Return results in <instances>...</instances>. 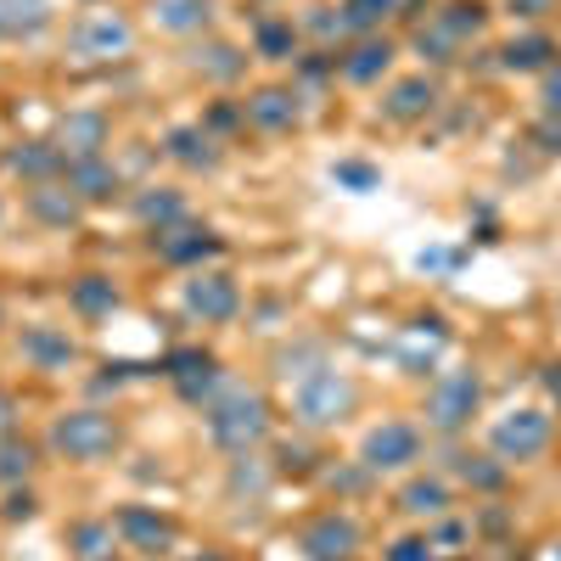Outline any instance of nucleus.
Segmentation results:
<instances>
[{
	"instance_id": "1",
	"label": "nucleus",
	"mask_w": 561,
	"mask_h": 561,
	"mask_svg": "<svg viewBox=\"0 0 561 561\" xmlns=\"http://www.w3.org/2000/svg\"><path fill=\"white\" fill-rule=\"evenodd\" d=\"M203 415H208V438H214L225 455H253V449L270 438V399H264L259 388L225 382V393H219Z\"/></svg>"
},
{
	"instance_id": "2",
	"label": "nucleus",
	"mask_w": 561,
	"mask_h": 561,
	"mask_svg": "<svg viewBox=\"0 0 561 561\" xmlns=\"http://www.w3.org/2000/svg\"><path fill=\"white\" fill-rule=\"evenodd\" d=\"M359 404V382L348 370H332V365H309L304 377L293 382V415L304 421L309 433L320 427H343Z\"/></svg>"
},
{
	"instance_id": "3",
	"label": "nucleus",
	"mask_w": 561,
	"mask_h": 561,
	"mask_svg": "<svg viewBox=\"0 0 561 561\" xmlns=\"http://www.w3.org/2000/svg\"><path fill=\"white\" fill-rule=\"evenodd\" d=\"M51 449L68 460H107L118 449V421L107 410H68L51 421Z\"/></svg>"
},
{
	"instance_id": "4",
	"label": "nucleus",
	"mask_w": 561,
	"mask_h": 561,
	"mask_svg": "<svg viewBox=\"0 0 561 561\" xmlns=\"http://www.w3.org/2000/svg\"><path fill=\"white\" fill-rule=\"evenodd\" d=\"M68 51L84 57V62H118L135 51V28L124 12H84L73 28H68Z\"/></svg>"
},
{
	"instance_id": "5",
	"label": "nucleus",
	"mask_w": 561,
	"mask_h": 561,
	"mask_svg": "<svg viewBox=\"0 0 561 561\" xmlns=\"http://www.w3.org/2000/svg\"><path fill=\"white\" fill-rule=\"evenodd\" d=\"M550 415L545 410H505L494 427H489V449L505 460V466H523V460H539L550 449Z\"/></svg>"
},
{
	"instance_id": "6",
	"label": "nucleus",
	"mask_w": 561,
	"mask_h": 561,
	"mask_svg": "<svg viewBox=\"0 0 561 561\" xmlns=\"http://www.w3.org/2000/svg\"><path fill=\"white\" fill-rule=\"evenodd\" d=\"M478 399H483L478 370H444V377L427 388V427L433 433H460L466 421L478 415Z\"/></svg>"
},
{
	"instance_id": "7",
	"label": "nucleus",
	"mask_w": 561,
	"mask_h": 561,
	"mask_svg": "<svg viewBox=\"0 0 561 561\" xmlns=\"http://www.w3.org/2000/svg\"><path fill=\"white\" fill-rule=\"evenodd\" d=\"M359 460L370 472H404L410 460H421V427L415 421H377L359 444Z\"/></svg>"
},
{
	"instance_id": "8",
	"label": "nucleus",
	"mask_w": 561,
	"mask_h": 561,
	"mask_svg": "<svg viewBox=\"0 0 561 561\" xmlns=\"http://www.w3.org/2000/svg\"><path fill=\"white\" fill-rule=\"evenodd\" d=\"M185 314L192 320H203V325H219V320H230L242 309V287H237V275H225V270H197L192 280H185Z\"/></svg>"
},
{
	"instance_id": "9",
	"label": "nucleus",
	"mask_w": 561,
	"mask_h": 561,
	"mask_svg": "<svg viewBox=\"0 0 561 561\" xmlns=\"http://www.w3.org/2000/svg\"><path fill=\"white\" fill-rule=\"evenodd\" d=\"M298 550H304L309 561H354V550H359V523L343 517V511H320L314 523L298 528Z\"/></svg>"
},
{
	"instance_id": "10",
	"label": "nucleus",
	"mask_w": 561,
	"mask_h": 561,
	"mask_svg": "<svg viewBox=\"0 0 561 561\" xmlns=\"http://www.w3.org/2000/svg\"><path fill=\"white\" fill-rule=\"evenodd\" d=\"M113 528H118V539H124L129 550H147V556L174 550V523L158 517L152 505H118V511H113Z\"/></svg>"
},
{
	"instance_id": "11",
	"label": "nucleus",
	"mask_w": 561,
	"mask_h": 561,
	"mask_svg": "<svg viewBox=\"0 0 561 561\" xmlns=\"http://www.w3.org/2000/svg\"><path fill=\"white\" fill-rule=\"evenodd\" d=\"M242 118L253 129H264V135H287V129H298V96L280 90V84H264V90H253V96L242 102Z\"/></svg>"
},
{
	"instance_id": "12",
	"label": "nucleus",
	"mask_w": 561,
	"mask_h": 561,
	"mask_svg": "<svg viewBox=\"0 0 561 561\" xmlns=\"http://www.w3.org/2000/svg\"><path fill=\"white\" fill-rule=\"evenodd\" d=\"M18 348H23V359H28L34 370H68V365L79 359V343L62 332V325H28Z\"/></svg>"
},
{
	"instance_id": "13",
	"label": "nucleus",
	"mask_w": 561,
	"mask_h": 561,
	"mask_svg": "<svg viewBox=\"0 0 561 561\" xmlns=\"http://www.w3.org/2000/svg\"><path fill=\"white\" fill-rule=\"evenodd\" d=\"M107 147V118L102 113H68L62 129H57V152L68 163H84V158H102Z\"/></svg>"
},
{
	"instance_id": "14",
	"label": "nucleus",
	"mask_w": 561,
	"mask_h": 561,
	"mask_svg": "<svg viewBox=\"0 0 561 561\" xmlns=\"http://www.w3.org/2000/svg\"><path fill=\"white\" fill-rule=\"evenodd\" d=\"M225 242L214 237V230H197V225H174V230H163V237H158V259L163 264H203Z\"/></svg>"
},
{
	"instance_id": "15",
	"label": "nucleus",
	"mask_w": 561,
	"mask_h": 561,
	"mask_svg": "<svg viewBox=\"0 0 561 561\" xmlns=\"http://www.w3.org/2000/svg\"><path fill=\"white\" fill-rule=\"evenodd\" d=\"M433 102H438V84H433L427 73H415V79H399V84L388 90L382 113H388L393 124H415V118L433 113Z\"/></svg>"
},
{
	"instance_id": "16",
	"label": "nucleus",
	"mask_w": 561,
	"mask_h": 561,
	"mask_svg": "<svg viewBox=\"0 0 561 561\" xmlns=\"http://www.w3.org/2000/svg\"><path fill=\"white\" fill-rule=\"evenodd\" d=\"M388 68H393V39H377V34H365L354 51L337 62V73H343L348 84H377Z\"/></svg>"
},
{
	"instance_id": "17",
	"label": "nucleus",
	"mask_w": 561,
	"mask_h": 561,
	"mask_svg": "<svg viewBox=\"0 0 561 561\" xmlns=\"http://www.w3.org/2000/svg\"><path fill=\"white\" fill-rule=\"evenodd\" d=\"M62 180H68V192H73V197H84V203H107V197L118 192V169H113L107 158L68 163V169H62Z\"/></svg>"
},
{
	"instance_id": "18",
	"label": "nucleus",
	"mask_w": 561,
	"mask_h": 561,
	"mask_svg": "<svg viewBox=\"0 0 561 561\" xmlns=\"http://www.w3.org/2000/svg\"><path fill=\"white\" fill-rule=\"evenodd\" d=\"M152 23L169 34H203L214 23V0H152Z\"/></svg>"
},
{
	"instance_id": "19",
	"label": "nucleus",
	"mask_w": 561,
	"mask_h": 561,
	"mask_svg": "<svg viewBox=\"0 0 561 561\" xmlns=\"http://www.w3.org/2000/svg\"><path fill=\"white\" fill-rule=\"evenodd\" d=\"M135 219H140V225H152L158 237H163V230L185 225V197L169 192V185H147V192L135 197Z\"/></svg>"
},
{
	"instance_id": "20",
	"label": "nucleus",
	"mask_w": 561,
	"mask_h": 561,
	"mask_svg": "<svg viewBox=\"0 0 561 561\" xmlns=\"http://www.w3.org/2000/svg\"><path fill=\"white\" fill-rule=\"evenodd\" d=\"M169 158L185 163V169H214L219 147H214V135L203 124H180V129H169Z\"/></svg>"
},
{
	"instance_id": "21",
	"label": "nucleus",
	"mask_w": 561,
	"mask_h": 561,
	"mask_svg": "<svg viewBox=\"0 0 561 561\" xmlns=\"http://www.w3.org/2000/svg\"><path fill=\"white\" fill-rule=\"evenodd\" d=\"M51 23V0H0V39H34Z\"/></svg>"
},
{
	"instance_id": "22",
	"label": "nucleus",
	"mask_w": 561,
	"mask_h": 561,
	"mask_svg": "<svg viewBox=\"0 0 561 561\" xmlns=\"http://www.w3.org/2000/svg\"><path fill=\"white\" fill-rule=\"evenodd\" d=\"M62 169H68V158L51 147V140H28L23 152H12V174H23V180H34V185L62 180Z\"/></svg>"
},
{
	"instance_id": "23",
	"label": "nucleus",
	"mask_w": 561,
	"mask_h": 561,
	"mask_svg": "<svg viewBox=\"0 0 561 561\" xmlns=\"http://www.w3.org/2000/svg\"><path fill=\"white\" fill-rule=\"evenodd\" d=\"M68 304H73V314H84V320H102V314L118 309V287H113L107 275H79L73 287H68Z\"/></svg>"
},
{
	"instance_id": "24",
	"label": "nucleus",
	"mask_w": 561,
	"mask_h": 561,
	"mask_svg": "<svg viewBox=\"0 0 561 561\" xmlns=\"http://www.w3.org/2000/svg\"><path fill=\"white\" fill-rule=\"evenodd\" d=\"M399 511H410V517H444L449 511V483L444 478H410L399 489Z\"/></svg>"
},
{
	"instance_id": "25",
	"label": "nucleus",
	"mask_w": 561,
	"mask_h": 561,
	"mask_svg": "<svg viewBox=\"0 0 561 561\" xmlns=\"http://www.w3.org/2000/svg\"><path fill=\"white\" fill-rule=\"evenodd\" d=\"M253 51L270 57V62H293V51H298L293 18H259V23H253Z\"/></svg>"
},
{
	"instance_id": "26",
	"label": "nucleus",
	"mask_w": 561,
	"mask_h": 561,
	"mask_svg": "<svg viewBox=\"0 0 561 561\" xmlns=\"http://www.w3.org/2000/svg\"><path fill=\"white\" fill-rule=\"evenodd\" d=\"M275 483V466H264L259 455H230V500H264Z\"/></svg>"
},
{
	"instance_id": "27",
	"label": "nucleus",
	"mask_w": 561,
	"mask_h": 561,
	"mask_svg": "<svg viewBox=\"0 0 561 561\" xmlns=\"http://www.w3.org/2000/svg\"><path fill=\"white\" fill-rule=\"evenodd\" d=\"M28 208H34L45 225H73V219H79V197L68 192V180L34 185V192H28Z\"/></svg>"
},
{
	"instance_id": "28",
	"label": "nucleus",
	"mask_w": 561,
	"mask_h": 561,
	"mask_svg": "<svg viewBox=\"0 0 561 561\" xmlns=\"http://www.w3.org/2000/svg\"><path fill=\"white\" fill-rule=\"evenodd\" d=\"M550 57H556V39L550 34H523V39H511L505 51H500V62L511 73H539V68H550Z\"/></svg>"
},
{
	"instance_id": "29",
	"label": "nucleus",
	"mask_w": 561,
	"mask_h": 561,
	"mask_svg": "<svg viewBox=\"0 0 561 561\" xmlns=\"http://www.w3.org/2000/svg\"><path fill=\"white\" fill-rule=\"evenodd\" d=\"M113 539H118L113 517H107V523H73V528H68V545H73L79 561H107V556H113Z\"/></svg>"
},
{
	"instance_id": "30",
	"label": "nucleus",
	"mask_w": 561,
	"mask_h": 561,
	"mask_svg": "<svg viewBox=\"0 0 561 561\" xmlns=\"http://www.w3.org/2000/svg\"><path fill=\"white\" fill-rule=\"evenodd\" d=\"M460 28L449 23V18H433L427 28L415 34V45H421V57H433V62H455V51H460Z\"/></svg>"
},
{
	"instance_id": "31",
	"label": "nucleus",
	"mask_w": 561,
	"mask_h": 561,
	"mask_svg": "<svg viewBox=\"0 0 561 561\" xmlns=\"http://www.w3.org/2000/svg\"><path fill=\"white\" fill-rule=\"evenodd\" d=\"M197 68H203L208 79L230 84V79H242V73H248V57L237 51V45H208V51H197Z\"/></svg>"
},
{
	"instance_id": "32",
	"label": "nucleus",
	"mask_w": 561,
	"mask_h": 561,
	"mask_svg": "<svg viewBox=\"0 0 561 561\" xmlns=\"http://www.w3.org/2000/svg\"><path fill=\"white\" fill-rule=\"evenodd\" d=\"M455 472L472 483V489H500V483H505V460H500V455H460Z\"/></svg>"
},
{
	"instance_id": "33",
	"label": "nucleus",
	"mask_w": 561,
	"mask_h": 561,
	"mask_svg": "<svg viewBox=\"0 0 561 561\" xmlns=\"http://www.w3.org/2000/svg\"><path fill=\"white\" fill-rule=\"evenodd\" d=\"M393 7L399 0H343V23H348V34H370Z\"/></svg>"
},
{
	"instance_id": "34",
	"label": "nucleus",
	"mask_w": 561,
	"mask_h": 561,
	"mask_svg": "<svg viewBox=\"0 0 561 561\" xmlns=\"http://www.w3.org/2000/svg\"><path fill=\"white\" fill-rule=\"evenodd\" d=\"M34 472V444L28 438H0V483H18Z\"/></svg>"
},
{
	"instance_id": "35",
	"label": "nucleus",
	"mask_w": 561,
	"mask_h": 561,
	"mask_svg": "<svg viewBox=\"0 0 561 561\" xmlns=\"http://www.w3.org/2000/svg\"><path fill=\"white\" fill-rule=\"evenodd\" d=\"M370 478H377V472H370L365 460H354V466H332V472H325V489H332V494L343 500V494H359V489H370Z\"/></svg>"
},
{
	"instance_id": "36",
	"label": "nucleus",
	"mask_w": 561,
	"mask_h": 561,
	"mask_svg": "<svg viewBox=\"0 0 561 561\" xmlns=\"http://www.w3.org/2000/svg\"><path fill=\"white\" fill-rule=\"evenodd\" d=\"M332 180H337V185H348V192H377V180H382V174L370 169V163H337V169H332Z\"/></svg>"
},
{
	"instance_id": "37",
	"label": "nucleus",
	"mask_w": 561,
	"mask_h": 561,
	"mask_svg": "<svg viewBox=\"0 0 561 561\" xmlns=\"http://www.w3.org/2000/svg\"><path fill=\"white\" fill-rule=\"evenodd\" d=\"M309 460H314V455H309V444H275V478H280V472L304 478V472H309Z\"/></svg>"
},
{
	"instance_id": "38",
	"label": "nucleus",
	"mask_w": 561,
	"mask_h": 561,
	"mask_svg": "<svg viewBox=\"0 0 561 561\" xmlns=\"http://www.w3.org/2000/svg\"><path fill=\"white\" fill-rule=\"evenodd\" d=\"M197 365H208V354H203V348H174V354L163 359V377H169V382H180L185 370H197Z\"/></svg>"
},
{
	"instance_id": "39",
	"label": "nucleus",
	"mask_w": 561,
	"mask_h": 561,
	"mask_svg": "<svg viewBox=\"0 0 561 561\" xmlns=\"http://www.w3.org/2000/svg\"><path fill=\"white\" fill-rule=\"evenodd\" d=\"M382 561H438V550H433V539H399Z\"/></svg>"
},
{
	"instance_id": "40",
	"label": "nucleus",
	"mask_w": 561,
	"mask_h": 561,
	"mask_svg": "<svg viewBox=\"0 0 561 561\" xmlns=\"http://www.w3.org/2000/svg\"><path fill=\"white\" fill-rule=\"evenodd\" d=\"M7 523H28L34 517V494H7V511H0Z\"/></svg>"
},
{
	"instance_id": "41",
	"label": "nucleus",
	"mask_w": 561,
	"mask_h": 561,
	"mask_svg": "<svg viewBox=\"0 0 561 561\" xmlns=\"http://www.w3.org/2000/svg\"><path fill=\"white\" fill-rule=\"evenodd\" d=\"M237 124H248V118H242V107H214V113H208V124H203V129H208V135H214V129H237Z\"/></svg>"
},
{
	"instance_id": "42",
	"label": "nucleus",
	"mask_w": 561,
	"mask_h": 561,
	"mask_svg": "<svg viewBox=\"0 0 561 561\" xmlns=\"http://www.w3.org/2000/svg\"><path fill=\"white\" fill-rule=\"evenodd\" d=\"M545 107H550V118H561V68L545 73Z\"/></svg>"
},
{
	"instance_id": "43",
	"label": "nucleus",
	"mask_w": 561,
	"mask_h": 561,
	"mask_svg": "<svg viewBox=\"0 0 561 561\" xmlns=\"http://www.w3.org/2000/svg\"><path fill=\"white\" fill-rule=\"evenodd\" d=\"M556 7V0H511V12H517V18H545Z\"/></svg>"
},
{
	"instance_id": "44",
	"label": "nucleus",
	"mask_w": 561,
	"mask_h": 561,
	"mask_svg": "<svg viewBox=\"0 0 561 561\" xmlns=\"http://www.w3.org/2000/svg\"><path fill=\"white\" fill-rule=\"evenodd\" d=\"M427 539H433V550H438V545H460V539H466V528H460V523H444V528H433Z\"/></svg>"
},
{
	"instance_id": "45",
	"label": "nucleus",
	"mask_w": 561,
	"mask_h": 561,
	"mask_svg": "<svg viewBox=\"0 0 561 561\" xmlns=\"http://www.w3.org/2000/svg\"><path fill=\"white\" fill-rule=\"evenodd\" d=\"M534 140H545V152H561V124H539Z\"/></svg>"
},
{
	"instance_id": "46",
	"label": "nucleus",
	"mask_w": 561,
	"mask_h": 561,
	"mask_svg": "<svg viewBox=\"0 0 561 561\" xmlns=\"http://www.w3.org/2000/svg\"><path fill=\"white\" fill-rule=\"evenodd\" d=\"M12 415H18V404H12V393H0V433H12Z\"/></svg>"
},
{
	"instance_id": "47",
	"label": "nucleus",
	"mask_w": 561,
	"mask_h": 561,
	"mask_svg": "<svg viewBox=\"0 0 561 561\" xmlns=\"http://www.w3.org/2000/svg\"><path fill=\"white\" fill-rule=\"evenodd\" d=\"M545 388L561 399V365H545Z\"/></svg>"
},
{
	"instance_id": "48",
	"label": "nucleus",
	"mask_w": 561,
	"mask_h": 561,
	"mask_svg": "<svg viewBox=\"0 0 561 561\" xmlns=\"http://www.w3.org/2000/svg\"><path fill=\"white\" fill-rule=\"evenodd\" d=\"M192 561H225V556H219V550H203V556H192Z\"/></svg>"
},
{
	"instance_id": "49",
	"label": "nucleus",
	"mask_w": 561,
	"mask_h": 561,
	"mask_svg": "<svg viewBox=\"0 0 561 561\" xmlns=\"http://www.w3.org/2000/svg\"><path fill=\"white\" fill-rule=\"evenodd\" d=\"M107 561H118V556H107Z\"/></svg>"
}]
</instances>
